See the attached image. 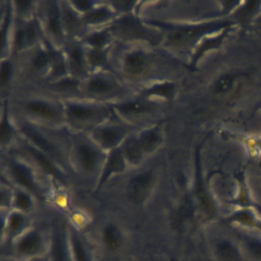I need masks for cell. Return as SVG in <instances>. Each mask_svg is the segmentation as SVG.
<instances>
[{
	"label": "cell",
	"mask_w": 261,
	"mask_h": 261,
	"mask_svg": "<svg viewBox=\"0 0 261 261\" xmlns=\"http://www.w3.org/2000/svg\"><path fill=\"white\" fill-rule=\"evenodd\" d=\"M152 179V175L148 172L140 174L133 178L127 189L129 200L135 204L143 202L149 193Z\"/></svg>",
	"instance_id": "6da1fadb"
},
{
	"label": "cell",
	"mask_w": 261,
	"mask_h": 261,
	"mask_svg": "<svg viewBox=\"0 0 261 261\" xmlns=\"http://www.w3.org/2000/svg\"><path fill=\"white\" fill-rule=\"evenodd\" d=\"M114 31L120 36L126 38H144V30L133 18H125L115 27Z\"/></svg>",
	"instance_id": "7a4b0ae2"
},
{
	"label": "cell",
	"mask_w": 261,
	"mask_h": 261,
	"mask_svg": "<svg viewBox=\"0 0 261 261\" xmlns=\"http://www.w3.org/2000/svg\"><path fill=\"white\" fill-rule=\"evenodd\" d=\"M22 131H23L24 134H25L29 138L31 139L36 144L40 146L45 152H48L51 156L56 159V160H60V155H59V152L56 150V148H55L48 140H45L42 136H41L39 133L36 132V130L32 129V128L27 127V126L22 128Z\"/></svg>",
	"instance_id": "3957f363"
},
{
	"label": "cell",
	"mask_w": 261,
	"mask_h": 261,
	"mask_svg": "<svg viewBox=\"0 0 261 261\" xmlns=\"http://www.w3.org/2000/svg\"><path fill=\"white\" fill-rule=\"evenodd\" d=\"M12 172L16 181L21 185L30 189L33 192H36V186L33 175L30 169L21 164L12 165Z\"/></svg>",
	"instance_id": "277c9868"
},
{
	"label": "cell",
	"mask_w": 261,
	"mask_h": 261,
	"mask_svg": "<svg viewBox=\"0 0 261 261\" xmlns=\"http://www.w3.org/2000/svg\"><path fill=\"white\" fill-rule=\"evenodd\" d=\"M41 244H42V240L40 236L37 233L33 232V233H28L21 240L18 245V250L22 254H33L40 249Z\"/></svg>",
	"instance_id": "5b68a950"
},
{
	"label": "cell",
	"mask_w": 261,
	"mask_h": 261,
	"mask_svg": "<svg viewBox=\"0 0 261 261\" xmlns=\"http://www.w3.org/2000/svg\"><path fill=\"white\" fill-rule=\"evenodd\" d=\"M77 153L81 163L86 170L91 171L95 168L97 162V154L94 149L86 145H82L79 146Z\"/></svg>",
	"instance_id": "8992f818"
},
{
	"label": "cell",
	"mask_w": 261,
	"mask_h": 261,
	"mask_svg": "<svg viewBox=\"0 0 261 261\" xmlns=\"http://www.w3.org/2000/svg\"><path fill=\"white\" fill-rule=\"evenodd\" d=\"M123 168H124V162H123L121 152L119 150H114L107 163L106 169L102 176L101 182L105 181L111 174L123 170Z\"/></svg>",
	"instance_id": "52a82bcc"
},
{
	"label": "cell",
	"mask_w": 261,
	"mask_h": 261,
	"mask_svg": "<svg viewBox=\"0 0 261 261\" xmlns=\"http://www.w3.org/2000/svg\"><path fill=\"white\" fill-rule=\"evenodd\" d=\"M126 71L133 75H139L144 71L145 57L142 53H135L129 55L126 59Z\"/></svg>",
	"instance_id": "ba28073f"
},
{
	"label": "cell",
	"mask_w": 261,
	"mask_h": 261,
	"mask_svg": "<svg viewBox=\"0 0 261 261\" xmlns=\"http://www.w3.org/2000/svg\"><path fill=\"white\" fill-rule=\"evenodd\" d=\"M123 132L120 129L106 128L101 129L97 134V138L100 143L107 147H112L115 146L121 140Z\"/></svg>",
	"instance_id": "9c48e42d"
},
{
	"label": "cell",
	"mask_w": 261,
	"mask_h": 261,
	"mask_svg": "<svg viewBox=\"0 0 261 261\" xmlns=\"http://www.w3.org/2000/svg\"><path fill=\"white\" fill-rule=\"evenodd\" d=\"M217 254L220 261H238L239 254L235 247L227 241L218 244Z\"/></svg>",
	"instance_id": "30bf717a"
},
{
	"label": "cell",
	"mask_w": 261,
	"mask_h": 261,
	"mask_svg": "<svg viewBox=\"0 0 261 261\" xmlns=\"http://www.w3.org/2000/svg\"><path fill=\"white\" fill-rule=\"evenodd\" d=\"M103 238L107 245L111 250H116L121 244L122 238L120 230L113 224H110L105 227Z\"/></svg>",
	"instance_id": "8fae6325"
},
{
	"label": "cell",
	"mask_w": 261,
	"mask_h": 261,
	"mask_svg": "<svg viewBox=\"0 0 261 261\" xmlns=\"http://www.w3.org/2000/svg\"><path fill=\"white\" fill-rule=\"evenodd\" d=\"M141 146L140 143L134 139H130L126 142L125 145V154L128 160L137 164L140 163L142 158Z\"/></svg>",
	"instance_id": "7c38bea8"
},
{
	"label": "cell",
	"mask_w": 261,
	"mask_h": 261,
	"mask_svg": "<svg viewBox=\"0 0 261 261\" xmlns=\"http://www.w3.org/2000/svg\"><path fill=\"white\" fill-rule=\"evenodd\" d=\"M29 151H30V153L35 157V159L39 162V164L41 165V166H42L46 172L54 175L56 178L62 179V175L59 173V171L55 168L53 163L48 160V159L47 158L45 155L41 153L39 151L36 150V149H33V148H29Z\"/></svg>",
	"instance_id": "4fadbf2b"
},
{
	"label": "cell",
	"mask_w": 261,
	"mask_h": 261,
	"mask_svg": "<svg viewBox=\"0 0 261 261\" xmlns=\"http://www.w3.org/2000/svg\"><path fill=\"white\" fill-rule=\"evenodd\" d=\"M53 261H68L63 238L58 231L55 233L53 239Z\"/></svg>",
	"instance_id": "5bb4252c"
},
{
	"label": "cell",
	"mask_w": 261,
	"mask_h": 261,
	"mask_svg": "<svg viewBox=\"0 0 261 261\" xmlns=\"http://www.w3.org/2000/svg\"><path fill=\"white\" fill-rule=\"evenodd\" d=\"M28 109L32 112L42 117H48V118H55L56 117V111L51 107L42 102H32L29 103Z\"/></svg>",
	"instance_id": "9a60e30c"
},
{
	"label": "cell",
	"mask_w": 261,
	"mask_h": 261,
	"mask_svg": "<svg viewBox=\"0 0 261 261\" xmlns=\"http://www.w3.org/2000/svg\"><path fill=\"white\" fill-rule=\"evenodd\" d=\"M68 112L72 118L79 120H88V119L91 118L94 114L93 110L85 108V107L74 105L69 106Z\"/></svg>",
	"instance_id": "2e32d148"
},
{
	"label": "cell",
	"mask_w": 261,
	"mask_h": 261,
	"mask_svg": "<svg viewBox=\"0 0 261 261\" xmlns=\"http://www.w3.org/2000/svg\"><path fill=\"white\" fill-rule=\"evenodd\" d=\"M70 63H71V69L75 74L82 75L85 73L83 66V60H82V53L79 48H74L70 56Z\"/></svg>",
	"instance_id": "e0dca14e"
},
{
	"label": "cell",
	"mask_w": 261,
	"mask_h": 261,
	"mask_svg": "<svg viewBox=\"0 0 261 261\" xmlns=\"http://www.w3.org/2000/svg\"><path fill=\"white\" fill-rule=\"evenodd\" d=\"M88 88L90 91L95 94H105L109 92L112 87L108 81L102 79H94L90 82Z\"/></svg>",
	"instance_id": "ac0fdd59"
},
{
	"label": "cell",
	"mask_w": 261,
	"mask_h": 261,
	"mask_svg": "<svg viewBox=\"0 0 261 261\" xmlns=\"http://www.w3.org/2000/svg\"><path fill=\"white\" fill-rule=\"evenodd\" d=\"M158 136L152 131L143 133L140 139V145L142 149L146 151H149L153 149L154 146L158 142Z\"/></svg>",
	"instance_id": "d6986e66"
},
{
	"label": "cell",
	"mask_w": 261,
	"mask_h": 261,
	"mask_svg": "<svg viewBox=\"0 0 261 261\" xmlns=\"http://www.w3.org/2000/svg\"><path fill=\"white\" fill-rule=\"evenodd\" d=\"M149 106L142 103H130L121 105L119 109L125 114H137L146 112L149 110Z\"/></svg>",
	"instance_id": "ffe728a7"
},
{
	"label": "cell",
	"mask_w": 261,
	"mask_h": 261,
	"mask_svg": "<svg viewBox=\"0 0 261 261\" xmlns=\"http://www.w3.org/2000/svg\"><path fill=\"white\" fill-rule=\"evenodd\" d=\"M72 243L77 261H89V259H88V256L85 253V250H84V247H82V243L77 237L73 236Z\"/></svg>",
	"instance_id": "44dd1931"
},
{
	"label": "cell",
	"mask_w": 261,
	"mask_h": 261,
	"mask_svg": "<svg viewBox=\"0 0 261 261\" xmlns=\"http://www.w3.org/2000/svg\"><path fill=\"white\" fill-rule=\"evenodd\" d=\"M49 29L51 33L56 36L60 34V25H59V14L56 7H53L51 10L49 16Z\"/></svg>",
	"instance_id": "7402d4cb"
},
{
	"label": "cell",
	"mask_w": 261,
	"mask_h": 261,
	"mask_svg": "<svg viewBox=\"0 0 261 261\" xmlns=\"http://www.w3.org/2000/svg\"><path fill=\"white\" fill-rule=\"evenodd\" d=\"M24 224H25V220H24L22 215L18 213L13 214L10 217V222H9L10 231L13 232V233L17 232L18 230L22 229Z\"/></svg>",
	"instance_id": "603a6c76"
},
{
	"label": "cell",
	"mask_w": 261,
	"mask_h": 261,
	"mask_svg": "<svg viewBox=\"0 0 261 261\" xmlns=\"http://www.w3.org/2000/svg\"><path fill=\"white\" fill-rule=\"evenodd\" d=\"M109 15V12L106 9H99L88 13L86 16V20L88 22H97L106 19Z\"/></svg>",
	"instance_id": "cb8c5ba5"
},
{
	"label": "cell",
	"mask_w": 261,
	"mask_h": 261,
	"mask_svg": "<svg viewBox=\"0 0 261 261\" xmlns=\"http://www.w3.org/2000/svg\"><path fill=\"white\" fill-rule=\"evenodd\" d=\"M16 204L19 209L28 210L31 207V199L27 194L23 192H18L16 197Z\"/></svg>",
	"instance_id": "d4e9b609"
},
{
	"label": "cell",
	"mask_w": 261,
	"mask_h": 261,
	"mask_svg": "<svg viewBox=\"0 0 261 261\" xmlns=\"http://www.w3.org/2000/svg\"><path fill=\"white\" fill-rule=\"evenodd\" d=\"M90 62L94 65H100L105 64V55L98 50L91 51L89 55Z\"/></svg>",
	"instance_id": "484cf974"
},
{
	"label": "cell",
	"mask_w": 261,
	"mask_h": 261,
	"mask_svg": "<svg viewBox=\"0 0 261 261\" xmlns=\"http://www.w3.org/2000/svg\"><path fill=\"white\" fill-rule=\"evenodd\" d=\"M47 63H48V57L44 53H38L33 60V65L38 70L45 68Z\"/></svg>",
	"instance_id": "4316f807"
},
{
	"label": "cell",
	"mask_w": 261,
	"mask_h": 261,
	"mask_svg": "<svg viewBox=\"0 0 261 261\" xmlns=\"http://www.w3.org/2000/svg\"><path fill=\"white\" fill-rule=\"evenodd\" d=\"M10 132H11V130H10V125H9L8 121H7V117H5L3 120L2 124H1V134H0V135H1L2 142L8 140L10 136Z\"/></svg>",
	"instance_id": "83f0119b"
},
{
	"label": "cell",
	"mask_w": 261,
	"mask_h": 261,
	"mask_svg": "<svg viewBox=\"0 0 261 261\" xmlns=\"http://www.w3.org/2000/svg\"><path fill=\"white\" fill-rule=\"evenodd\" d=\"M10 71H11V65L9 62H5L3 64L1 68V84L4 85L7 83L10 76Z\"/></svg>",
	"instance_id": "f1b7e54d"
},
{
	"label": "cell",
	"mask_w": 261,
	"mask_h": 261,
	"mask_svg": "<svg viewBox=\"0 0 261 261\" xmlns=\"http://www.w3.org/2000/svg\"><path fill=\"white\" fill-rule=\"evenodd\" d=\"M107 36L103 33H97V34L93 35L89 39V42L95 46H100L103 45L106 41Z\"/></svg>",
	"instance_id": "f546056e"
},
{
	"label": "cell",
	"mask_w": 261,
	"mask_h": 261,
	"mask_svg": "<svg viewBox=\"0 0 261 261\" xmlns=\"http://www.w3.org/2000/svg\"><path fill=\"white\" fill-rule=\"evenodd\" d=\"M249 250L256 257L261 258V243L250 241L248 244Z\"/></svg>",
	"instance_id": "4dcf8cb0"
},
{
	"label": "cell",
	"mask_w": 261,
	"mask_h": 261,
	"mask_svg": "<svg viewBox=\"0 0 261 261\" xmlns=\"http://www.w3.org/2000/svg\"><path fill=\"white\" fill-rule=\"evenodd\" d=\"M77 82L74 80L71 79H67V80L62 81L58 85V87L61 89L71 90L74 89L77 87Z\"/></svg>",
	"instance_id": "1f68e13d"
},
{
	"label": "cell",
	"mask_w": 261,
	"mask_h": 261,
	"mask_svg": "<svg viewBox=\"0 0 261 261\" xmlns=\"http://www.w3.org/2000/svg\"><path fill=\"white\" fill-rule=\"evenodd\" d=\"M24 40L27 42H30L33 40L35 36V29L33 25H30L27 27L25 30H23Z\"/></svg>",
	"instance_id": "d6a6232c"
},
{
	"label": "cell",
	"mask_w": 261,
	"mask_h": 261,
	"mask_svg": "<svg viewBox=\"0 0 261 261\" xmlns=\"http://www.w3.org/2000/svg\"><path fill=\"white\" fill-rule=\"evenodd\" d=\"M169 88L168 86H160L152 89L149 91V94H167Z\"/></svg>",
	"instance_id": "836d02e7"
},
{
	"label": "cell",
	"mask_w": 261,
	"mask_h": 261,
	"mask_svg": "<svg viewBox=\"0 0 261 261\" xmlns=\"http://www.w3.org/2000/svg\"><path fill=\"white\" fill-rule=\"evenodd\" d=\"M65 20H66L67 23H68V25H70V27H74V25H75V17H74L71 13H66V16H65Z\"/></svg>",
	"instance_id": "e575fe53"
},
{
	"label": "cell",
	"mask_w": 261,
	"mask_h": 261,
	"mask_svg": "<svg viewBox=\"0 0 261 261\" xmlns=\"http://www.w3.org/2000/svg\"><path fill=\"white\" fill-rule=\"evenodd\" d=\"M74 4L79 7L81 10H87L91 6V3L88 2V1H79V2H74Z\"/></svg>",
	"instance_id": "d590c367"
},
{
	"label": "cell",
	"mask_w": 261,
	"mask_h": 261,
	"mask_svg": "<svg viewBox=\"0 0 261 261\" xmlns=\"http://www.w3.org/2000/svg\"><path fill=\"white\" fill-rule=\"evenodd\" d=\"M18 7L22 11H25L30 7V2L28 1H19L17 2Z\"/></svg>",
	"instance_id": "8d00e7d4"
}]
</instances>
